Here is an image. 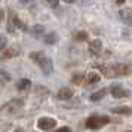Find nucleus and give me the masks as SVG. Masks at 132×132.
I'll return each mask as SVG.
<instances>
[{"label": "nucleus", "mask_w": 132, "mask_h": 132, "mask_svg": "<svg viewBox=\"0 0 132 132\" xmlns=\"http://www.w3.org/2000/svg\"><path fill=\"white\" fill-rule=\"evenodd\" d=\"M30 58L31 60H34L39 64L40 67V70L43 71L45 76H51L52 73H54V64H52V60L46 56V55H43L40 51H37V52H31L30 54Z\"/></svg>", "instance_id": "f257e3e1"}, {"label": "nucleus", "mask_w": 132, "mask_h": 132, "mask_svg": "<svg viewBox=\"0 0 132 132\" xmlns=\"http://www.w3.org/2000/svg\"><path fill=\"white\" fill-rule=\"evenodd\" d=\"M108 123H110V117L108 116H98V114L90 116V117H88L85 120V125H86L88 129H100V128L108 125Z\"/></svg>", "instance_id": "f03ea898"}, {"label": "nucleus", "mask_w": 132, "mask_h": 132, "mask_svg": "<svg viewBox=\"0 0 132 132\" xmlns=\"http://www.w3.org/2000/svg\"><path fill=\"white\" fill-rule=\"evenodd\" d=\"M15 28H18V30H21V31H27L25 24L18 18L16 13L12 12L11 15H9V21H7V31H9V33H13Z\"/></svg>", "instance_id": "7ed1b4c3"}, {"label": "nucleus", "mask_w": 132, "mask_h": 132, "mask_svg": "<svg viewBox=\"0 0 132 132\" xmlns=\"http://www.w3.org/2000/svg\"><path fill=\"white\" fill-rule=\"evenodd\" d=\"M55 126H56V120L52 117H40L37 120V128L40 131H51Z\"/></svg>", "instance_id": "20e7f679"}, {"label": "nucleus", "mask_w": 132, "mask_h": 132, "mask_svg": "<svg viewBox=\"0 0 132 132\" xmlns=\"http://www.w3.org/2000/svg\"><path fill=\"white\" fill-rule=\"evenodd\" d=\"M24 105V101L21 98H15V100H11V101L3 105V111L6 113H13V111H18L19 108H22Z\"/></svg>", "instance_id": "39448f33"}, {"label": "nucleus", "mask_w": 132, "mask_h": 132, "mask_svg": "<svg viewBox=\"0 0 132 132\" xmlns=\"http://www.w3.org/2000/svg\"><path fill=\"white\" fill-rule=\"evenodd\" d=\"M111 95H113V98H126V96H129L131 95V92L129 90H126L123 86H120V85H113L111 86Z\"/></svg>", "instance_id": "423d86ee"}, {"label": "nucleus", "mask_w": 132, "mask_h": 132, "mask_svg": "<svg viewBox=\"0 0 132 132\" xmlns=\"http://www.w3.org/2000/svg\"><path fill=\"white\" fill-rule=\"evenodd\" d=\"M100 80H101V76H100L98 73H96V71H90V73H88V74H86L85 85H86V86H92V85L98 83Z\"/></svg>", "instance_id": "0eeeda50"}, {"label": "nucleus", "mask_w": 132, "mask_h": 132, "mask_svg": "<svg viewBox=\"0 0 132 132\" xmlns=\"http://www.w3.org/2000/svg\"><path fill=\"white\" fill-rule=\"evenodd\" d=\"M89 52L90 55H100L102 52V43L101 40H98V39H95V40H92V42L89 43Z\"/></svg>", "instance_id": "6e6552de"}, {"label": "nucleus", "mask_w": 132, "mask_h": 132, "mask_svg": "<svg viewBox=\"0 0 132 132\" xmlns=\"http://www.w3.org/2000/svg\"><path fill=\"white\" fill-rule=\"evenodd\" d=\"M119 15H120V19H122L126 25L132 27V9H122L119 12Z\"/></svg>", "instance_id": "1a4fd4ad"}, {"label": "nucleus", "mask_w": 132, "mask_h": 132, "mask_svg": "<svg viewBox=\"0 0 132 132\" xmlns=\"http://www.w3.org/2000/svg\"><path fill=\"white\" fill-rule=\"evenodd\" d=\"M19 54V49L18 48H9L6 51H2V58L3 60H7V58H13Z\"/></svg>", "instance_id": "9d476101"}, {"label": "nucleus", "mask_w": 132, "mask_h": 132, "mask_svg": "<svg viewBox=\"0 0 132 132\" xmlns=\"http://www.w3.org/2000/svg\"><path fill=\"white\" fill-rule=\"evenodd\" d=\"M73 89H70V88H62V89L58 90V98L60 100H70L73 96Z\"/></svg>", "instance_id": "9b49d317"}, {"label": "nucleus", "mask_w": 132, "mask_h": 132, "mask_svg": "<svg viewBox=\"0 0 132 132\" xmlns=\"http://www.w3.org/2000/svg\"><path fill=\"white\" fill-rule=\"evenodd\" d=\"M31 88V82L28 79H21L18 80V83H16V89L18 90H27Z\"/></svg>", "instance_id": "f8f14e48"}, {"label": "nucleus", "mask_w": 132, "mask_h": 132, "mask_svg": "<svg viewBox=\"0 0 132 132\" xmlns=\"http://www.w3.org/2000/svg\"><path fill=\"white\" fill-rule=\"evenodd\" d=\"M56 40H58L56 33H48V34H45V36H43V42L46 43V45H54Z\"/></svg>", "instance_id": "ddd939ff"}, {"label": "nucleus", "mask_w": 132, "mask_h": 132, "mask_svg": "<svg viewBox=\"0 0 132 132\" xmlns=\"http://www.w3.org/2000/svg\"><path fill=\"white\" fill-rule=\"evenodd\" d=\"M105 95H107V89H105V88H104V89H100L98 92H94V94L90 95V101H100V100H102Z\"/></svg>", "instance_id": "4468645a"}, {"label": "nucleus", "mask_w": 132, "mask_h": 132, "mask_svg": "<svg viewBox=\"0 0 132 132\" xmlns=\"http://www.w3.org/2000/svg\"><path fill=\"white\" fill-rule=\"evenodd\" d=\"M114 114H125V116H129L132 114V108L131 107H116L111 110Z\"/></svg>", "instance_id": "2eb2a0df"}, {"label": "nucleus", "mask_w": 132, "mask_h": 132, "mask_svg": "<svg viewBox=\"0 0 132 132\" xmlns=\"http://www.w3.org/2000/svg\"><path fill=\"white\" fill-rule=\"evenodd\" d=\"M33 34H34V37H37V39H40V37L45 34V27H43L42 24H37L33 27Z\"/></svg>", "instance_id": "dca6fc26"}, {"label": "nucleus", "mask_w": 132, "mask_h": 132, "mask_svg": "<svg viewBox=\"0 0 132 132\" xmlns=\"http://www.w3.org/2000/svg\"><path fill=\"white\" fill-rule=\"evenodd\" d=\"M89 36H88V33L86 31H77L76 34H74V40L76 42H85V40H88Z\"/></svg>", "instance_id": "f3484780"}, {"label": "nucleus", "mask_w": 132, "mask_h": 132, "mask_svg": "<svg viewBox=\"0 0 132 132\" xmlns=\"http://www.w3.org/2000/svg\"><path fill=\"white\" fill-rule=\"evenodd\" d=\"M85 79H86V76L85 74H80V73H77V74H74L73 76V85H82L85 83Z\"/></svg>", "instance_id": "a211bd4d"}, {"label": "nucleus", "mask_w": 132, "mask_h": 132, "mask_svg": "<svg viewBox=\"0 0 132 132\" xmlns=\"http://www.w3.org/2000/svg\"><path fill=\"white\" fill-rule=\"evenodd\" d=\"M54 132H71V129H70L68 126H61V128H58V129L54 131Z\"/></svg>", "instance_id": "6ab92c4d"}, {"label": "nucleus", "mask_w": 132, "mask_h": 132, "mask_svg": "<svg viewBox=\"0 0 132 132\" xmlns=\"http://www.w3.org/2000/svg\"><path fill=\"white\" fill-rule=\"evenodd\" d=\"M6 80H11V76H9V74H7L6 71H2V82L5 83Z\"/></svg>", "instance_id": "aec40b11"}, {"label": "nucleus", "mask_w": 132, "mask_h": 132, "mask_svg": "<svg viewBox=\"0 0 132 132\" xmlns=\"http://www.w3.org/2000/svg\"><path fill=\"white\" fill-rule=\"evenodd\" d=\"M46 2H48V5L55 7V6H58V2H60V0H46Z\"/></svg>", "instance_id": "412c9836"}, {"label": "nucleus", "mask_w": 132, "mask_h": 132, "mask_svg": "<svg viewBox=\"0 0 132 132\" xmlns=\"http://www.w3.org/2000/svg\"><path fill=\"white\" fill-rule=\"evenodd\" d=\"M5 46H6V37L2 36V51H5Z\"/></svg>", "instance_id": "4be33fe9"}, {"label": "nucleus", "mask_w": 132, "mask_h": 132, "mask_svg": "<svg viewBox=\"0 0 132 132\" xmlns=\"http://www.w3.org/2000/svg\"><path fill=\"white\" fill-rule=\"evenodd\" d=\"M21 2H22L24 5H28V3H31V2H33V0H21Z\"/></svg>", "instance_id": "5701e85b"}, {"label": "nucleus", "mask_w": 132, "mask_h": 132, "mask_svg": "<svg viewBox=\"0 0 132 132\" xmlns=\"http://www.w3.org/2000/svg\"><path fill=\"white\" fill-rule=\"evenodd\" d=\"M116 3H117V5H123V3H125V0H116Z\"/></svg>", "instance_id": "b1692460"}, {"label": "nucleus", "mask_w": 132, "mask_h": 132, "mask_svg": "<svg viewBox=\"0 0 132 132\" xmlns=\"http://www.w3.org/2000/svg\"><path fill=\"white\" fill-rule=\"evenodd\" d=\"M64 2H65V3H74L76 0H64Z\"/></svg>", "instance_id": "393cba45"}, {"label": "nucleus", "mask_w": 132, "mask_h": 132, "mask_svg": "<svg viewBox=\"0 0 132 132\" xmlns=\"http://www.w3.org/2000/svg\"><path fill=\"white\" fill-rule=\"evenodd\" d=\"M13 132H22V129H19V128H18V129H15Z\"/></svg>", "instance_id": "a878e982"}, {"label": "nucleus", "mask_w": 132, "mask_h": 132, "mask_svg": "<svg viewBox=\"0 0 132 132\" xmlns=\"http://www.w3.org/2000/svg\"><path fill=\"white\" fill-rule=\"evenodd\" d=\"M128 132H132V131H128Z\"/></svg>", "instance_id": "bb28decb"}]
</instances>
